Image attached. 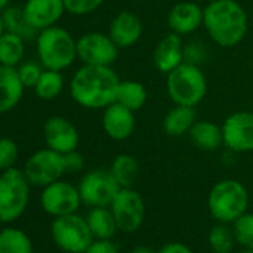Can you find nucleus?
Here are the masks:
<instances>
[{
	"label": "nucleus",
	"mask_w": 253,
	"mask_h": 253,
	"mask_svg": "<svg viewBox=\"0 0 253 253\" xmlns=\"http://www.w3.org/2000/svg\"><path fill=\"white\" fill-rule=\"evenodd\" d=\"M234 243L235 237L231 225L217 222L214 226H211L209 232V244L214 253H229L234 247Z\"/></svg>",
	"instance_id": "obj_30"
},
{
	"label": "nucleus",
	"mask_w": 253,
	"mask_h": 253,
	"mask_svg": "<svg viewBox=\"0 0 253 253\" xmlns=\"http://www.w3.org/2000/svg\"><path fill=\"white\" fill-rule=\"evenodd\" d=\"M206 48L201 46L200 43H189L185 45V61L186 63H192L200 66V63L204 60L206 57Z\"/></svg>",
	"instance_id": "obj_36"
},
{
	"label": "nucleus",
	"mask_w": 253,
	"mask_h": 253,
	"mask_svg": "<svg viewBox=\"0 0 253 253\" xmlns=\"http://www.w3.org/2000/svg\"><path fill=\"white\" fill-rule=\"evenodd\" d=\"M26 54V41L11 32L0 36V64L8 67H18Z\"/></svg>",
	"instance_id": "obj_27"
},
{
	"label": "nucleus",
	"mask_w": 253,
	"mask_h": 253,
	"mask_svg": "<svg viewBox=\"0 0 253 253\" xmlns=\"http://www.w3.org/2000/svg\"><path fill=\"white\" fill-rule=\"evenodd\" d=\"M17 72H18V76L26 88H35V85L38 84V81L43 72V66L36 61H23L17 67Z\"/></svg>",
	"instance_id": "obj_34"
},
{
	"label": "nucleus",
	"mask_w": 253,
	"mask_h": 253,
	"mask_svg": "<svg viewBox=\"0 0 253 253\" xmlns=\"http://www.w3.org/2000/svg\"><path fill=\"white\" fill-rule=\"evenodd\" d=\"M213 253H214V252H213Z\"/></svg>",
	"instance_id": "obj_45"
},
{
	"label": "nucleus",
	"mask_w": 253,
	"mask_h": 253,
	"mask_svg": "<svg viewBox=\"0 0 253 253\" xmlns=\"http://www.w3.org/2000/svg\"><path fill=\"white\" fill-rule=\"evenodd\" d=\"M2 228H3V222L0 220V231H2Z\"/></svg>",
	"instance_id": "obj_43"
},
{
	"label": "nucleus",
	"mask_w": 253,
	"mask_h": 253,
	"mask_svg": "<svg viewBox=\"0 0 253 253\" xmlns=\"http://www.w3.org/2000/svg\"><path fill=\"white\" fill-rule=\"evenodd\" d=\"M101 126L109 139L124 142L130 139L136 130V112L113 101L103 109Z\"/></svg>",
	"instance_id": "obj_15"
},
{
	"label": "nucleus",
	"mask_w": 253,
	"mask_h": 253,
	"mask_svg": "<svg viewBox=\"0 0 253 253\" xmlns=\"http://www.w3.org/2000/svg\"><path fill=\"white\" fill-rule=\"evenodd\" d=\"M106 0H64L67 14L75 17H85L103 6Z\"/></svg>",
	"instance_id": "obj_33"
},
{
	"label": "nucleus",
	"mask_w": 253,
	"mask_h": 253,
	"mask_svg": "<svg viewBox=\"0 0 253 253\" xmlns=\"http://www.w3.org/2000/svg\"><path fill=\"white\" fill-rule=\"evenodd\" d=\"M64 167H66V173H70V174L81 173L85 167L84 155L78 152V149L64 154Z\"/></svg>",
	"instance_id": "obj_35"
},
{
	"label": "nucleus",
	"mask_w": 253,
	"mask_h": 253,
	"mask_svg": "<svg viewBox=\"0 0 253 253\" xmlns=\"http://www.w3.org/2000/svg\"><path fill=\"white\" fill-rule=\"evenodd\" d=\"M235 243L243 249H253V213L246 211L235 222L231 223Z\"/></svg>",
	"instance_id": "obj_31"
},
{
	"label": "nucleus",
	"mask_w": 253,
	"mask_h": 253,
	"mask_svg": "<svg viewBox=\"0 0 253 253\" xmlns=\"http://www.w3.org/2000/svg\"><path fill=\"white\" fill-rule=\"evenodd\" d=\"M9 3H11V0H0V12H3L5 9H8Z\"/></svg>",
	"instance_id": "obj_40"
},
{
	"label": "nucleus",
	"mask_w": 253,
	"mask_h": 253,
	"mask_svg": "<svg viewBox=\"0 0 253 253\" xmlns=\"http://www.w3.org/2000/svg\"><path fill=\"white\" fill-rule=\"evenodd\" d=\"M6 32V29H5V21H3V15H2V12H0V36H2L3 33Z\"/></svg>",
	"instance_id": "obj_41"
},
{
	"label": "nucleus",
	"mask_w": 253,
	"mask_h": 253,
	"mask_svg": "<svg viewBox=\"0 0 253 253\" xmlns=\"http://www.w3.org/2000/svg\"><path fill=\"white\" fill-rule=\"evenodd\" d=\"M121 79L112 66L82 64L70 79L69 91L76 104L85 109H104L116 98Z\"/></svg>",
	"instance_id": "obj_1"
},
{
	"label": "nucleus",
	"mask_w": 253,
	"mask_h": 253,
	"mask_svg": "<svg viewBox=\"0 0 253 253\" xmlns=\"http://www.w3.org/2000/svg\"><path fill=\"white\" fill-rule=\"evenodd\" d=\"M130 253H157V252L152 247H149V246H137Z\"/></svg>",
	"instance_id": "obj_39"
},
{
	"label": "nucleus",
	"mask_w": 253,
	"mask_h": 253,
	"mask_svg": "<svg viewBox=\"0 0 253 253\" xmlns=\"http://www.w3.org/2000/svg\"><path fill=\"white\" fill-rule=\"evenodd\" d=\"M3 15V21H5V29L6 32H11L14 35H18L21 36L24 41H29V39H36L38 36V30L27 21L26 15H24V11L23 8H8L2 12Z\"/></svg>",
	"instance_id": "obj_29"
},
{
	"label": "nucleus",
	"mask_w": 253,
	"mask_h": 253,
	"mask_svg": "<svg viewBox=\"0 0 253 253\" xmlns=\"http://www.w3.org/2000/svg\"><path fill=\"white\" fill-rule=\"evenodd\" d=\"M154 66L158 72L167 75L185 63V45L180 35L167 33L157 43L154 51Z\"/></svg>",
	"instance_id": "obj_19"
},
{
	"label": "nucleus",
	"mask_w": 253,
	"mask_h": 253,
	"mask_svg": "<svg viewBox=\"0 0 253 253\" xmlns=\"http://www.w3.org/2000/svg\"><path fill=\"white\" fill-rule=\"evenodd\" d=\"M84 253H119L112 240H94Z\"/></svg>",
	"instance_id": "obj_37"
},
{
	"label": "nucleus",
	"mask_w": 253,
	"mask_h": 253,
	"mask_svg": "<svg viewBox=\"0 0 253 253\" xmlns=\"http://www.w3.org/2000/svg\"><path fill=\"white\" fill-rule=\"evenodd\" d=\"M223 146L232 154L253 152V112L238 110L228 115L222 124Z\"/></svg>",
	"instance_id": "obj_12"
},
{
	"label": "nucleus",
	"mask_w": 253,
	"mask_h": 253,
	"mask_svg": "<svg viewBox=\"0 0 253 253\" xmlns=\"http://www.w3.org/2000/svg\"><path fill=\"white\" fill-rule=\"evenodd\" d=\"M23 171L32 186L45 188L66 174L64 155L49 148L39 149L27 158Z\"/></svg>",
	"instance_id": "obj_9"
},
{
	"label": "nucleus",
	"mask_w": 253,
	"mask_h": 253,
	"mask_svg": "<svg viewBox=\"0 0 253 253\" xmlns=\"http://www.w3.org/2000/svg\"><path fill=\"white\" fill-rule=\"evenodd\" d=\"M51 237L55 246L66 253H84L94 241L86 217L78 213L54 217Z\"/></svg>",
	"instance_id": "obj_7"
},
{
	"label": "nucleus",
	"mask_w": 253,
	"mask_h": 253,
	"mask_svg": "<svg viewBox=\"0 0 253 253\" xmlns=\"http://www.w3.org/2000/svg\"><path fill=\"white\" fill-rule=\"evenodd\" d=\"M36 52L43 69L63 72L78 60L76 39L66 29L52 26L38 33Z\"/></svg>",
	"instance_id": "obj_3"
},
{
	"label": "nucleus",
	"mask_w": 253,
	"mask_h": 253,
	"mask_svg": "<svg viewBox=\"0 0 253 253\" xmlns=\"http://www.w3.org/2000/svg\"><path fill=\"white\" fill-rule=\"evenodd\" d=\"M157 253H194L192 249L189 246H186L185 243L180 241H171L164 244Z\"/></svg>",
	"instance_id": "obj_38"
},
{
	"label": "nucleus",
	"mask_w": 253,
	"mask_h": 253,
	"mask_svg": "<svg viewBox=\"0 0 253 253\" xmlns=\"http://www.w3.org/2000/svg\"><path fill=\"white\" fill-rule=\"evenodd\" d=\"M86 222L94 240H112L119 231L110 207H91Z\"/></svg>",
	"instance_id": "obj_23"
},
{
	"label": "nucleus",
	"mask_w": 253,
	"mask_h": 253,
	"mask_svg": "<svg viewBox=\"0 0 253 253\" xmlns=\"http://www.w3.org/2000/svg\"><path fill=\"white\" fill-rule=\"evenodd\" d=\"M209 2H214V0H209Z\"/></svg>",
	"instance_id": "obj_44"
},
{
	"label": "nucleus",
	"mask_w": 253,
	"mask_h": 253,
	"mask_svg": "<svg viewBox=\"0 0 253 253\" xmlns=\"http://www.w3.org/2000/svg\"><path fill=\"white\" fill-rule=\"evenodd\" d=\"M30 188L23 169L0 171V220L3 223H14L24 214L30 201Z\"/></svg>",
	"instance_id": "obj_6"
},
{
	"label": "nucleus",
	"mask_w": 253,
	"mask_h": 253,
	"mask_svg": "<svg viewBox=\"0 0 253 253\" xmlns=\"http://www.w3.org/2000/svg\"><path fill=\"white\" fill-rule=\"evenodd\" d=\"M188 136L195 148L206 152H213L223 146L222 125H217L216 122L209 119H197Z\"/></svg>",
	"instance_id": "obj_21"
},
{
	"label": "nucleus",
	"mask_w": 253,
	"mask_h": 253,
	"mask_svg": "<svg viewBox=\"0 0 253 253\" xmlns=\"http://www.w3.org/2000/svg\"><path fill=\"white\" fill-rule=\"evenodd\" d=\"M109 171L119 188H133L139 179L140 166L136 157L130 154H119L113 158Z\"/></svg>",
	"instance_id": "obj_24"
},
{
	"label": "nucleus",
	"mask_w": 253,
	"mask_h": 253,
	"mask_svg": "<svg viewBox=\"0 0 253 253\" xmlns=\"http://www.w3.org/2000/svg\"><path fill=\"white\" fill-rule=\"evenodd\" d=\"M109 207L121 232L131 234L145 222L146 204L140 192L134 188H121Z\"/></svg>",
	"instance_id": "obj_8"
},
{
	"label": "nucleus",
	"mask_w": 253,
	"mask_h": 253,
	"mask_svg": "<svg viewBox=\"0 0 253 253\" xmlns=\"http://www.w3.org/2000/svg\"><path fill=\"white\" fill-rule=\"evenodd\" d=\"M240 253H253V249H243Z\"/></svg>",
	"instance_id": "obj_42"
},
{
	"label": "nucleus",
	"mask_w": 253,
	"mask_h": 253,
	"mask_svg": "<svg viewBox=\"0 0 253 253\" xmlns=\"http://www.w3.org/2000/svg\"><path fill=\"white\" fill-rule=\"evenodd\" d=\"M204 23V8H201L195 2L183 0L177 2L167 15V26L170 32L186 36L195 33L198 29L203 27Z\"/></svg>",
	"instance_id": "obj_17"
},
{
	"label": "nucleus",
	"mask_w": 253,
	"mask_h": 253,
	"mask_svg": "<svg viewBox=\"0 0 253 253\" xmlns=\"http://www.w3.org/2000/svg\"><path fill=\"white\" fill-rule=\"evenodd\" d=\"M20 157V149L15 140L2 137L0 139V171L15 167Z\"/></svg>",
	"instance_id": "obj_32"
},
{
	"label": "nucleus",
	"mask_w": 253,
	"mask_h": 253,
	"mask_svg": "<svg viewBox=\"0 0 253 253\" xmlns=\"http://www.w3.org/2000/svg\"><path fill=\"white\" fill-rule=\"evenodd\" d=\"M0 253H33V241L24 229L3 226L0 231Z\"/></svg>",
	"instance_id": "obj_26"
},
{
	"label": "nucleus",
	"mask_w": 253,
	"mask_h": 253,
	"mask_svg": "<svg viewBox=\"0 0 253 253\" xmlns=\"http://www.w3.org/2000/svg\"><path fill=\"white\" fill-rule=\"evenodd\" d=\"M166 88L174 104L197 107L207 94V79L200 66L185 61L167 73Z\"/></svg>",
	"instance_id": "obj_5"
},
{
	"label": "nucleus",
	"mask_w": 253,
	"mask_h": 253,
	"mask_svg": "<svg viewBox=\"0 0 253 253\" xmlns=\"http://www.w3.org/2000/svg\"><path fill=\"white\" fill-rule=\"evenodd\" d=\"M76 54L82 64L113 66L119 55V48L107 33L88 32L76 39Z\"/></svg>",
	"instance_id": "obj_10"
},
{
	"label": "nucleus",
	"mask_w": 253,
	"mask_h": 253,
	"mask_svg": "<svg viewBox=\"0 0 253 253\" xmlns=\"http://www.w3.org/2000/svg\"><path fill=\"white\" fill-rule=\"evenodd\" d=\"M24 89L17 67L0 64V115L14 110L20 104Z\"/></svg>",
	"instance_id": "obj_20"
},
{
	"label": "nucleus",
	"mask_w": 253,
	"mask_h": 253,
	"mask_svg": "<svg viewBox=\"0 0 253 253\" xmlns=\"http://www.w3.org/2000/svg\"><path fill=\"white\" fill-rule=\"evenodd\" d=\"M23 11L27 21L38 32L57 26L67 12L64 0H26Z\"/></svg>",
	"instance_id": "obj_18"
},
{
	"label": "nucleus",
	"mask_w": 253,
	"mask_h": 253,
	"mask_svg": "<svg viewBox=\"0 0 253 253\" xmlns=\"http://www.w3.org/2000/svg\"><path fill=\"white\" fill-rule=\"evenodd\" d=\"M115 101L125 106L126 109L133 110V112H137L146 104L148 91H146L145 85L139 81L124 79L118 85Z\"/></svg>",
	"instance_id": "obj_25"
},
{
	"label": "nucleus",
	"mask_w": 253,
	"mask_h": 253,
	"mask_svg": "<svg viewBox=\"0 0 253 253\" xmlns=\"http://www.w3.org/2000/svg\"><path fill=\"white\" fill-rule=\"evenodd\" d=\"M82 204L78 186L66 180H57L45 188L41 194V206L43 211L52 217H60L72 213H78Z\"/></svg>",
	"instance_id": "obj_13"
},
{
	"label": "nucleus",
	"mask_w": 253,
	"mask_h": 253,
	"mask_svg": "<svg viewBox=\"0 0 253 253\" xmlns=\"http://www.w3.org/2000/svg\"><path fill=\"white\" fill-rule=\"evenodd\" d=\"M82 204L91 207H109L121 189L109 170H91L85 173L78 185Z\"/></svg>",
	"instance_id": "obj_11"
},
{
	"label": "nucleus",
	"mask_w": 253,
	"mask_h": 253,
	"mask_svg": "<svg viewBox=\"0 0 253 253\" xmlns=\"http://www.w3.org/2000/svg\"><path fill=\"white\" fill-rule=\"evenodd\" d=\"M197 119L195 107L174 104L163 118V131L170 137H182L189 133Z\"/></svg>",
	"instance_id": "obj_22"
},
{
	"label": "nucleus",
	"mask_w": 253,
	"mask_h": 253,
	"mask_svg": "<svg viewBox=\"0 0 253 253\" xmlns=\"http://www.w3.org/2000/svg\"><path fill=\"white\" fill-rule=\"evenodd\" d=\"M207 207L216 222L231 225L249 207V192L235 179H223L214 183L207 197Z\"/></svg>",
	"instance_id": "obj_4"
},
{
	"label": "nucleus",
	"mask_w": 253,
	"mask_h": 253,
	"mask_svg": "<svg viewBox=\"0 0 253 253\" xmlns=\"http://www.w3.org/2000/svg\"><path fill=\"white\" fill-rule=\"evenodd\" d=\"M43 140L46 148L64 155L78 149L79 131L72 121L61 115H54L43 124Z\"/></svg>",
	"instance_id": "obj_14"
},
{
	"label": "nucleus",
	"mask_w": 253,
	"mask_h": 253,
	"mask_svg": "<svg viewBox=\"0 0 253 253\" xmlns=\"http://www.w3.org/2000/svg\"><path fill=\"white\" fill-rule=\"evenodd\" d=\"M35 94L43 101L55 100L64 89V76L58 70L43 69L38 84L35 85Z\"/></svg>",
	"instance_id": "obj_28"
},
{
	"label": "nucleus",
	"mask_w": 253,
	"mask_h": 253,
	"mask_svg": "<svg viewBox=\"0 0 253 253\" xmlns=\"http://www.w3.org/2000/svg\"><path fill=\"white\" fill-rule=\"evenodd\" d=\"M107 35L119 49L131 48L143 36V23L134 12L121 11L112 18Z\"/></svg>",
	"instance_id": "obj_16"
},
{
	"label": "nucleus",
	"mask_w": 253,
	"mask_h": 253,
	"mask_svg": "<svg viewBox=\"0 0 253 253\" xmlns=\"http://www.w3.org/2000/svg\"><path fill=\"white\" fill-rule=\"evenodd\" d=\"M203 27L217 46L232 48L247 33V12L235 0H214L204 6Z\"/></svg>",
	"instance_id": "obj_2"
}]
</instances>
